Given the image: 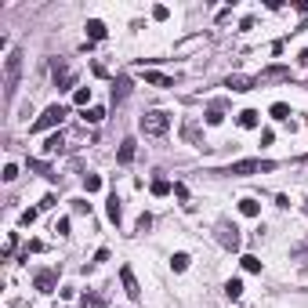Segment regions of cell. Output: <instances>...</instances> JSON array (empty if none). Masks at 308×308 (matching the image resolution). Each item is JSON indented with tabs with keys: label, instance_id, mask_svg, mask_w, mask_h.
Returning a JSON list of instances; mask_svg holds the SVG:
<instances>
[{
	"label": "cell",
	"instance_id": "16",
	"mask_svg": "<svg viewBox=\"0 0 308 308\" xmlns=\"http://www.w3.org/2000/svg\"><path fill=\"white\" fill-rule=\"evenodd\" d=\"M203 120H207V127H218L221 120H225V113H221V102H214L207 113H203Z\"/></svg>",
	"mask_w": 308,
	"mask_h": 308
},
{
	"label": "cell",
	"instance_id": "27",
	"mask_svg": "<svg viewBox=\"0 0 308 308\" xmlns=\"http://www.w3.org/2000/svg\"><path fill=\"white\" fill-rule=\"evenodd\" d=\"M239 261H243V268H247V272H261V257H254V254H243Z\"/></svg>",
	"mask_w": 308,
	"mask_h": 308
},
{
	"label": "cell",
	"instance_id": "24",
	"mask_svg": "<svg viewBox=\"0 0 308 308\" xmlns=\"http://www.w3.org/2000/svg\"><path fill=\"white\" fill-rule=\"evenodd\" d=\"M268 116L272 120H290V105H286V102H276V105L268 109Z\"/></svg>",
	"mask_w": 308,
	"mask_h": 308
},
{
	"label": "cell",
	"instance_id": "5",
	"mask_svg": "<svg viewBox=\"0 0 308 308\" xmlns=\"http://www.w3.org/2000/svg\"><path fill=\"white\" fill-rule=\"evenodd\" d=\"M51 73H54V83H58V91H69L73 83H77V73H73L62 58H54V62H51Z\"/></svg>",
	"mask_w": 308,
	"mask_h": 308
},
{
	"label": "cell",
	"instance_id": "1",
	"mask_svg": "<svg viewBox=\"0 0 308 308\" xmlns=\"http://www.w3.org/2000/svg\"><path fill=\"white\" fill-rule=\"evenodd\" d=\"M276 171V160H261V156H254V160H236L229 167H218V171L210 174H225V178H247V174H268Z\"/></svg>",
	"mask_w": 308,
	"mask_h": 308
},
{
	"label": "cell",
	"instance_id": "2",
	"mask_svg": "<svg viewBox=\"0 0 308 308\" xmlns=\"http://www.w3.org/2000/svg\"><path fill=\"white\" fill-rule=\"evenodd\" d=\"M18 80H22V51H11L4 58V102H7V105L15 102Z\"/></svg>",
	"mask_w": 308,
	"mask_h": 308
},
{
	"label": "cell",
	"instance_id": "42",
	"mask_svg": "<svg viewBox=\"0 0 308 308\" xmlns=\"http://www.w3.org/2000/svg\"><path fill=\"white\" fill-rule=\"evenodd\" d=\"M305 91H308V83H305Z\"/></svg>",
	"mask_w": 308,
	"mask_h": 308
},
{
	"label": "cell",
	"instance_id": "37",
	"mask_svg": "<svg viewBox=\"0 0 308 308\" xmlns=\"http://www.w3.org/2000/svg\"><path fill=\"white\" fill-rule=\"evenodd\" d=\"M138 232H149V229H153V218H149V214H142V218H138V225H134Z\"/></svg>",
	"mask_w": 308,
	"mask_h": 308
},
{
	"label": "cell",
	"instance_id": "28",
	"mask_svg": "<svg viewBox=\"0 0 308 308\" xmlns=\"http://www.w3.org/2000/svg\"><path fill=\"white\" fill-rule=\"evenodd\" d=\"M83 189H87V192H98V189H102V178H98V174H83Z\"/></svg>",
	"mask_w": 308,
	"mask_h": 308
},
{
	"label": "cell",
	"instance_id": "19",
	"mask_svg": "<svg viewBox=\"0 0 308 308\" xmlns=\"http://www.w3.org/2000/svg\"><path fill=\"white\" fill-rule=\"evenodd\" d=\"M105 214H109V221H113V225H120L124 210H120V200H116V196H109V203H105Z\"/></svg>",
	"mask_w": 308,
	"mask_h": 308
},
{
	"label": "cell",
	"instance_id": "15",
	"mask_svg": "<svg viewBox=\"0 0 308 308\" xmlns=\"http://www.w3.org/2000/svg\"><path fill=\"white\" fill-rule=\"evenodd\" d=\"M130 95V80L127 77H116V83H113V102H124Z\"/></svg>",
	"mask_w": 308,
	"mask_h": 308
},
{
	"label": "cell",
	"instance_id": "21",
	"mask_svg": "<svg viewBox=\"0 0 308 308\" xmlns=\"http://www.w3.org/2000/svg\"><path fill=\"white\" fill-rule=\"evenodd\" d=\"M149 189H153V196H171L174 185L167 181V178H153V185H149Z\"/></svg>",
	"mask_w": 308,
	"mask_h": 308
},
{
	"label": "cell",
	"instance_id": "6",
	"mask_svg": "<svg viewBox=\"0 0 308 308\" xmlns=\"http://www.w3.org/2000/svg\"><path fill=\"white\" fill-rule=\"evenodd\" d=\"M218 243L225 250H239V229L229 225V221H218Z\"/></svg>",
	"mask_w": 308,
	"mask_h": 308
},
{
	"label": "cell",
	"instance_id": "4",
	"mask_svg": "<svg viewBox=\"0 0 308 308\" xmlns=\"http://www.w3.org/2000/svg\"><path fill=\"white\" fill-rule=\"evenodd\" d=\"M62 120H65V105H58V102H54V105H48V109H44V113H40V116H36L33 124H29V130H33V134H40V130L58 127Z\"/></svg>",
	"mask_w": 308,
	"mask_h": 308
},
{
	"label": "cell",
	"instance_id": "26",
	"mask_svg": "<svg viewBox=\"0 0 308 308\" xmlns=\"http://www.w3.org/2000/svg\"><path fill=\"white\" fill-rule=\"evenodd\" d=\"M174 196L185 203V210H192V203H189V189H185V181H174Z\"/></svg>",
	"mask_w": 308,
	"mask_h": 308
},
{
	"label": "cell",
	"instance_id": "25",
	"mask_svg": "<svg viewBox=\"0 0 308 308\" xmlns=\"http://www.w3.org/2000/svg\"><path fill=\"white\" fill-rule=\"evenodd\" d=\"M171 268H174V272H185V268H189V254H185V250H178V254L171 257Z\"/></svg>",
	"mask_w": 308,
	"mask_h": 308
},
{
	"label": "cell",
	"instance_id": "23",
	"mask_svg": "<svg viewBox=\"0 0 308 308\" xmlns=\"http://www.w3.org/2000/svg\"><path fill=\"white\" fill-rule=\"evenodd\" d=\"M83 120H87V124H102V120H105V109H102V105L83 109Z\"/></svg>",
	"mask_w": 308,
	"mask_h": 308
},
{
	"label": "cell",
	"instance_id": "18",
	"mask_svg": "<svg viewBox=\"0 0 308 308\" xmlns=\"http://www.w3.org/2000/svg\"><path fill=\"white\" fill-rule=\"evenodd\" d=\"M87 36L91 40H105V22H102V18H91L87 22Z\"/></svg>",
	"mask_w": 308,
	"mask_h": 308
},
{
	"label": "cell",
	"instance_id": "10",
	"mask_svg": "<svg viewBox=\"0 0 308 308\" xmlns=\"http://www.w3.org/2000/svg\"><path fill=\"white\" fill-rule=\"evenodd\" d=\"M33 286H36V290H40V294H51L54 286H58V276H54V272H36Z\"/></svg>",
	"mask_w": 308,
	"mask_h": 308
},
{
	"label": "cell",
	"instance_id": "40",
	"mask_svg": "<svg viewBox=\"0 0 308 308\" xmlns=\"http://www.w3.org/2000/svg\"><path fill=\"white\" fill-rule=\"evenodd\" d=\"M297 62H301V65H308V48H305L301 54H297Z\"/></svg>",
	"mask_w": 308,
	"mask_h": 308
},
{
	"label": "cell",
	"instance_id": "33",
	"mask_svg": "<svg viewBox=\"0 0 308 308\" xmlns=\"http://www.w3.org/2000/svg\"><path fill=\"white\" fill-rule=\"evenodd\" d=\"M36 214H40V207H33V210H22V218H18V221H22V225H33V221H36Z\"/></svg>",
	"mask_w": 308,
	"mask_h": 308
},
{
	"label": "cell",
	"instance_id": "3",
	"mask_svg": "<svg viewBox=\"0 0 308 308\" xmlns=\"http://www.w3.org/2000/svg\"><path fill=\"white\" fill-rule=\"evenodd\" d=\"M138 127H142V134H149V138H160V134L171 130V116H167L163 109H153V113H145L138 120Z\"/></svg>",
	"mask_w": 308,
	"mask_h": 308
},
{
	"label": "cell",
	"instance_id": "34",
	"mask_svg": "<svg viewBox=\"0 0 308 308\" xmlns=\"http://www.w3.org/2000/svg\"><path fill=\"white\" fill-rule=\"evenodd\" d=\"M73 214H91V203L87 200H73Z\"/></svg>",
	"mask_w": 308,
	"mask_h": 308
},
{
	"label": "cell",
	"instance_id": "31",
	"mask_svg": "<svg viewBox=\"0 0 308 308\" xmlns=\"http://www.w3.org/2000/svg\"><path fill=\"white\" fill-rule=\"evenodd\" d=\"M153 18H156V22H167V18H171V7L156 4V7H153Z\"/></svg>",
	"mask_w": 308,
	"mask_h": 308
},
{
	"label": "cell",
	"instance_id": "17",
	"mask_svg": "<svg viewBox=\"0 0 308 308\" xmlns=\"http://www.w3.org/2000/svg\"><path fill=\"white\" fill-rule=\"evenodd\" d=\"M239 214H243V218H257V214H261V203L247 196V200H239Z\"/></svg>",
	"mask_w": 308,
	"mask_h": 308
},
{
	"label": "cell",
	"instance_id": "12",
	"mask_svg": "<svg viewBox=\"0 0 308 308\" xmlns=\"http://www.w3.org/2000/svg\"><path fill=\"white\" fill-rule=\"evenodd\" d=\"M236 124H239V127H247V130H254V127L261 124V113H257V109H243V113L236 116Z\"/></svg>",
	"mask_w": 308,
	"mask_h": 308
},
{
	"label": "cell",
	"instance_id": "32",
	"mask_svg": "<svg viewBox=\"0 0 308 308\" xmlns=\"http://www.w3.org/2000/svg\"><path fill=\"white\" fill-rule=\"evenodd\" d=\"M69 225H73L69 218H58V221H54V232H58V236H69Z\"/></svg>",
	"mask_w": 308,
	"mask_h": 308
},
{
	"label": "cell",
	"instance_id": "13",
	"mask_svg": "<svg viewBox=\"0 0 308 308\" xmlns=\"http://www.w3.org/2000/svg\"><path fill=\"white\" fill-rule=\"evenodd\" d=\"M58 153H65V138L62 134H51L48 142H44V156H58Z\"/></svg>",
	"mask_w": 308,
	"mask_h": 308
},
{
	"label": "cell",
	"instance_id": "7",
	"mask_svg": "<svg viewBox=\"0 0 308 308\" xmlns=\"http://www.w3.org/2000/svg\"><path fill=\"white\" fill-rule=\"evenodd\" d=\"M120 283H124V290H127L130 301H142V286H138V279H134V272H130V265L120 268Z\"/></svg>",
	"mask_w": 308,
	"mask_h": 308
},
{
	"label": "cell",
	"instance_id": "9",
	"mask_svg": "<svg viewBox=\"0 0 308 308\" xmlns=\"http://www.w3.org/2000/svg\"><path fill=\"white\" fill-rule=\"evenodd\" d=\"M225 87L243 95V91H254V87H257V80H254V77H239V73H236V77H229V80H225Z\"/></svg>",
	"mask_w": 308,
	"mask_h": 308
},
{
	"label": "cell",
	"instance_id": "30",
	"mask_svg": "<svg viewBox=\"0 0 308 308\" xmlns=\"http://www.w3.org/2000/svg\"><path fill=\"white\" fill-rule=\"evenodd\" d=\"M225 294H229V297H239V294H243V283H239V279H229V283H225Z\"/></svg>",
	"mask_w": 308,
	"mask_h": 308
},
{
	"label": "cell",
	"instance_id": "38",
	"mask_svg": "<svg viewBox=\"0 0 308 308\" xmlns=\"http://www.w3.org/2000/svg\"><path fill=\"white\" fill-rule=\"evenodd\" d=\"M105 261H109V250H105V247L95 250V261H91V265H105Z\"/></svg>",
	"mask_w": 308,
	"mask_h": 308
},
{
	"label": "cell",
	"instance_id": "8",
	"mask_svg": "<svg viewBox=\"0 0 308 308\" xmlns=\"http://www.w3.org/2000/svg\"><path fill=\"white\" fill-rule=\"evenodd\" d=\"M254 80H257V87L261 83H272V80H290V69H286V65H268V69H261Z\"/></svg>",
	"mask_w": 308,
	"mask_h": 308
},
{
	"label": "cell",
	"instance_id": "14",
	"mask_svg": "<svg viewBox=\"0 0 308 308\" xmlns=\"http://www.w3.org/2000/svg\"><path fill=\"white\" fill-rule=\"evenodd\" d=\"M145 83H153V87H174V77H163V73L145 69Z\"/></svg>",
	"mask_w": 308,
	"mask_h": 308
},
{
	"label": "cell",
	"instance_id": "35",
	"mask_svg": "<svg viewBox=\"0 0 308 308\" xmlns=\"http://www.w3.org/2000/svg\"><path fill=\"white\" fill-rule=\"evenodd\" d=\"M0 178H4V181H15V178H18V167H15V163H7V167H4V174H0Z\"/></svg>",
	"mask_w": 308,
	"mask_h": 308
},
{
	"label": "cell",
	"instance_id": "29",
	"mask_svg": "<svg viewBox=\"0 0 308 308\" xmlns=\"http://www.w3.org/2000/svg\"><path fill=\"white\" fill-rule=\"evenodd\" d=\"M73 102H77V105H87L91 102V87H77L73 91Z\"/></svg>",
	"mask_w": 308,
	"mask_h": 308
},
{
	"label": "cell",
	"instance_id": "22",
	"mask_svg": "<svg viewBox=\"0 0 308 308\" xmlns=\"http://www.w3.org/2000/svg\"><path fill=\"white\" fill-rule=\"evenodd\" d=\"M80 308H105V297H102V294H83Z\"/></svg>",
	"mask_w": 308,
	"mask_h": 308
},
{
	"label": "cell",
	"instance_id": "11",
	"mask_svg": "<svg viewBox=\"0 0 308 308\" xmlns=\"http://www.w3.org/2000/svg\"><path fill=\"white\" fill-rule=\"evenodd\" d=\"M134 153H138V142H134V138H124V142H120V153H116V163H130V160H134Z\"/></svg>",
	"mask_w": 308,
	"mask_h": 308
},
{
	"label": "cell",
	"instance_id": "36",
	"mask_svg": "<svg viewBox=\"0 0 308 308\" xmlns=\"http://www.w3.org/2000/svg\"><path fill=\"white\" fill-rule=\"evenodd\" d=\"M54 203H58V200H54V192H48V196H44V200H40V203H36V207H40V210H51V207H54Z\"/></svg>",
	"mask_w": 308,
	"mask_h": 308
},
{
	"label": "cell",
	"instance_id": "20",
	"mask_svg": "<svg viewBox=\"0 0 308 308\" xmlns=\"http://www.w3.org/2000/svg\"><path fill=\"white\" fill-rule=\"evenodd\" d=\"M29 171H36V174H44V178H48V181H58V174H54V171H51V167H48V163H44V160H29Z\"/></svg>",
	"mask_w": 308,
	"mask_h": 308
},
{
	"label": "cell",
	"instance_id": "39",
	"mask_svg": "<svg viewBox=\"0 0 308 308\" xmlns=\"http://www.w3.org/2000/svg\"><path fill=\"white\" fill-rule=\"evenodd\" d=\"M185 138H189V142H200V134H196V124H192V120L185 124Z\"/></svg>",
	"mask_w": 308,
	"mask_h": 308
},
{
	"label": "cell",
	"instance_id": "41",
	"mask_svg": "<svg viewBox=\"0 0 308 308\" xmlns=\"http://www.w3.org/2000/svg\"><path fill=\"white\" fill-rule=\"evenodd\" d=\"M305 210H308V200H305Z\"/></svg>",
	"mask_w": 308,
	"mask_h": 308
}]
</instances>
